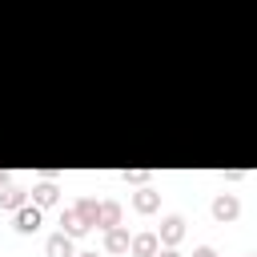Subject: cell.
<instances>
[{
  "label": "cell",
  "mask_w": 257,
  "mask_h": 257,
  "mask_svg": "<svg viewBox=\"0 0 257 257\" xmlns=\"http://www.w3.org/2000/svg\"><path fill=\"white\" fill-rule=\"evenodd\" d=\"M241 217V201L233 193H217L213 197V221H237Z\"/></svg>",
  "instance_id": "obj_1"
},
{
  "label": "cell",
  "mask_w": 257,
  "mask_h": 257,
  "mask_svg": "<svg viewBox=\"0 0 257 257\" xmlns=\"http://www.w3.org/2000/svg\"><path fill=\"white\" fill-rule=\"evenodd\" d=\"M72 257H100V253H92V249H84V253H72Z\"/></svg>",
  "instance_id": "obj_16"
},
{
  "label": "cell",
  "mask_w": 257,
  "mask_h": 257,
  "mask_svg": "<svg viewBox=\"0 0 257 257\" xmlns=\"http://www.w3.org/2000/svg\"><path fill=\"white\" fill-rule=\"evenodd\" d=\"M24 201H28V193H24V189H16L12 181H8L4 189H0V209H20Z\"/></svg>",
  "instance_id": "obj_11"
},
{
  "label": "cell",
  "mask_w": 257,
  "mask_h": 257,
  "mask_svg": "<svg viewBox=\"0 0 257 257\" xmlns=\"http://www.w3.org/2000/svg\"><path fill=\"white\" fill-rule=\"evenodd\" d=\"M193 257H217V249H213V245H197V249H193Z\"/></svg>",
  "instance_id": "obj_14"
},
{
  "label": "cell",
  "mask_w": 257,
  "mask_h": 257,
  "mask_svg": "<svg viewBox=\"0 0 257 257\" xmlns=\"http://www.w3.org/2000/svg\"><path fill=\"white\" fill-rule=\"evenodd\" d=\"M157 249H161L157 233H133L128 237V253L133 257H157Z\"/></svg>",
  "instance_id": "obj_4"
},
{
  "label": "cell",
  "mask_w": 257,
  "mask_h": 257,
  "mask_svg": "<svg viewBox=\"0 0 257 257\" xmlns=\"http://www.w3.org/2000/svg\"><path fill=\"white\" fill-rule=\"evenodd\" d=\"M104 253H128V229H120V225L104 229Z\"/></svg>",
  "instance_id": "obj_9"
},
{
  "label": "cell",
  "mask_w": 257,
  "mask_h": 257,
  "mask_svg": "<svg viewBox=\"0 0 257 257\" xmlns=\"http://www.w3.org/2000/svg\"><path fill=\"white\" fill-rule=\"evenodd\" d=\"M44 253H48V257H72V253H76V245H72V237H68V233H52V237L44 241Z\"/></svg>",
  "instance_id": "obj_7"
},
{
  "label": "cell",
  "mask_w": 257,
  "mask_h": 257,
  "mask_svg": "<svg viewBox=\"0 0 257 257\" xmlns=\"http://www.w3.org/2000/svg\"><path fill=\"white\" fill-rule=\"evenodd\" d=\"M181 237H185V217L169 213V217L161 221V229H157V241H161V245H181Z\"/></svg>",
  "instance_id": "obj_3"
},
{
  "label": "cell",
  "mask_w": 257,
  "mask_h": 257,
  "mask_svg": "<svg viewBox=\"0 0 257 257\" xmlns=\"http://www.w3.org/2000/svg\"><path fill=\"white\" fill-rule=\"evenodd\" d=\"M96 229H112V225H120V205L116 201H96V221H92Z\"/></svg>",
  "instance_id": "obj_5"
},
{
  "label": "cell",
  "mask_w": 257,
  "mask_h": 257,
  "mask_svg": "<svg viewBox=\"0 0 257 257\" xmlns=\"http://www.w3.org/2000/svg\"><path fill=\"white\" fill-rule=\"evenodd\" d=\"M12 221H16V233H36L40 229V209L32 201H24L20 209H12Z\"/></svg>",
  "instance_id": "obj_2"
},
{
  "label": "cell",
  "mask_w": 257,
  "mask_h": 257,
  "mask_svg": "<svg viewBox=\"0 0 257 257\" xmlns=\"http://www.w3.org/2000/svg\"><path fill=\"white\" fill-rule=\"evenodd\" d=\"M133 209H137V213H157V209H161V193L149 189V185L137 189V193H133Z\"/></svg>",
  "instance_id": "obj_6"
},
{
  "label": "cell",
  "mask_w": 257,
  "mask_h": 257,
  "mask_svg": "<svg viewBox=\"0 0 257 257\" xmlns=\"http://www.w3.org/2000/svg\"><path fill=\"white\" fill-rule=\"evenodd\" d=\"M157 257H181V253H177V245H165V249H157Z\"/></svg>",
  "instance_id": "obj_15"
},
{
  "label": "cell",
  "mask_w": 257,
  "mask_h": 257,
  "mask_svg": "<svg viewBox=\"0 0 257 257\" xmlns=\"http://www.w3.org/2000/svg\"><path fill=\"white\" fill-rule=\"evenodd\" d=\"M4 185H8V173H4V169H0V189H4Z\"/></svg>",
  "instance_id": "obj_17"
},
{
  "label": "cell",
  "mask_w": 257,
  "mask_h": 257,
  "mask_svg": "<svg viewBox=\"0 0 257 257\" xmlns=\"http://www.w3.org/2000/svg\"><path fill=\"white\" fill-rule=\"evenodd\" d=\"M56 201H60V189H56L52 181H40V185L32 189V205H36V209H48V205H56Z\"/></svg>",
  "instance_id": "obj_8"
},
{
  "label": "cell",
  "mask_w": 257,
  "mask_h": 257,
  "mask_svg": "<svg viewBox=\"0 0 257 257\" xmlns=\"http://www.w3.org/2000/svg\"><path fill=\"white\" fill-rule=\"evenodd\" d=\"M60 233H68V237H84V233H88V225L80 221V213H76V209H64V213H60Z\"/></svg>",
  "instance_id": "obj_10"
},
{
  "label": "cell",
  "mask_w": 257,
  "mask_h": 257,
  "mask_svg": "<svg viewBox=\"0 0 257 257\" xmlns=\"http://www.w3.org/2000/svg\"><path fill=\"white\" fill-rule=\"evenodd\" d=\"M120 177H124V185H145L149 181V169H124Z\"/></svg>",
  "instance_id": "obj_13"
},
{
  "label": "cell",
  "mask_w": 257,
  "mask_h": 257,
  "mask_svg": "<svg viewBox=\"0 0 257 257\" xmlns=\"http://www.w3.org/2000/svg\"><path fill=\"white\" fill-rule=\"evenodd\" d=\"M72 209H76V213H80V221H84V225L92 229V221H96V201H92V197H80V201H76Z\"/></svg>",
  "instance_id": "obj_12"
}]
</instances>
